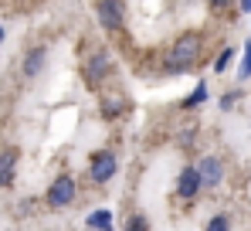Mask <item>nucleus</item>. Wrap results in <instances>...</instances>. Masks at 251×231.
Masks as SVG:
<instances>
[{
  "label": "nucleus",
  "mask_w": 251,
  "mask_h": 231,
  "mask_svg": "<svg viewBox=\"0 0 251 231\" xmlns=\"http://www.w3.org/2000/svg\"><path fill=\"white\" fill-rule=\"evenodd\" d=\"M238 7H241L245 14H251V0H238Z\"/></svg>",
  "instance_id": "obj_18"
},
{
  "label": "nucleus",
  "mask_w": 251,
  "mask_h": 231,
  "mask_svg": "<svg viewBox=\"0 0 251 231\" xmlns=\"http://www.w3.org/2000/svg\"><path fill=\"white\" fill-rule=\"evenodd\" d=\"M126 106H129V102H126L123 92H105V95H102V116H109V119H112V116H123Z\"/></svg>",
  "instance_id": "obj_10"
},
{
  "label": "nucleus",
  "mask_w": 251,
  "mask_h": 231,
  "mask_svg": "<svg viewBox=\"0 0 251 231\" xmlns=\"http://www.w3.org/2000/svg\"><path fill=\"white\" fill-rule=\"evenodd\" d=\"M88 228L92 231H112V214L109 211H92L88 214Z\"/></svg>",
  "instance_id": "obj_11"
},
{
  "label": "nucleus",
  "mask_w": 251,
  "mask_h": 231,
  "mask_svg": "<svg viewBox=\"0 0 251 231\" xmlns=\"http://www.w3.org/2000/svg\"><path fill=\"white\" fill-rule=\"evenodd\" d=\"M95 17L105 31H123L126 28V7L123 0H99L95 3Z\"/></svg>",
  "instance_id": "obj_5"
},
{
  "label": "nucleus",
  "mask_w": 251,
  "mask_h": 231,
  "mask_svg": "<svg viewBox=\"0 0 251 231\" xmlns=\"http://www.w3.org/2000/svg\"><path fill=\"white\" fill-rule=\"evenodd\" d=\"M126 231H150V221H146V214H132V218L126 221Z\"/></svg>",
  "instance_id": "obj_13"
},
{
  "label": "nucleus",
  "mask_w": 251,
  "mask_h": 231,
  "mask_svg": "<svg viewBox=\"0 0 251 231\" xmlns=\"http://www.w3.org/2000/svg\"><path fill=\"white\" fill-rule=\"evenodd\" d=\"M3 38H7V31H3V24H0V41H3Z\"/></svg>",
  "instance_id": "obj_19"
},
{
  "label": "nucleus",
  "mask_w": 251,
  "mask_h": 231,
  "mask_svg": "<svg viewBox=\"0 0 251 231\" xmlns=\"http://www.w3.org/2000/svg\"><path fill=\"white\" fill-rule=\"evenodd\" d=\"M44 58H48V51H44L41 44H38V48H31V51L24 55V65H21V68H24V75H27V78L41 75V68H44Z\"/></svg>",
  "instance_id": "obj_9"
},
{
  "label": "nucleus",
  "mask_w": 251,
  "mask_h": 231,
  "mask_svg": "<svg viewBox=\"0 0 251 231\" xmlns=\"http://www.w3.org/2000/svg\"><path fill=\"white\" fill-rule=\"evenodd\" d=\"M116 170H119V163H116L112 150H95L88 156V180L92 184H109L116 177Z\"/></svg>",
  "instance_id": "obj_4"
},
{
  "label": "nucleus",
  "mask_w": 251,
  "mask_h": 231,
  "mask_svg": "<svg viewBox=\"0 0 251 231\" xmlns=\"http://www.w3.org/2000/svg\"><path fill=\"white\" fill-rule=\"evenodd\" d=\"M201 51H204V38L197 34V31H183L180 38L170 44L167 51V75H180V72H190L194 65H197V58H201Z\"/></svg>",
  "instance_id": "obj_1"
},
{
  "label": "nucleus",
  "mask_w": 251,
  "mask_h": 231,
  "mask_svg": "<svg viewBox=\"0 0 251 231\" xmlns=\"http://www.w3.org/2000/svg\"><path fill=\"white\" fill-rule=\"evenodd\" d=\"M14 177H17V150L7 146V150H0V187H10Z\"/></svg>",
  "instance_id": "obj_8"
},
{
  "label": "nucleus",
  "mask_w": 251,
  "mask_h": 231,
  "mask_svg": "<svg viewBox=\"0 0 251 231\" xmlns=\"http://www.w3.org/2000/svg\"><path fill=\"white\" fill-rule=\"evenodd\" d=\"M210 7H214V10H224V7H231V3H234V0H207Z\"/></svg>",
  "instance_id": "obj_17"
},
{
  "label": "nucleus",
  "mask_w": 251,
  "mask_h": 231,
  "mask_svg": "<svg viewBox=\"0 0 251 231\" xmlns=\"http://www.w3.org/2000/svg\"><path fill=\"white\" fill-rule=\"evenodd\" d=\"M204 95H207V88L201 85V88H197V92H194V95L187 99V106H197V102H204Z\"/></svg>",
  "instance_id": "obj_16"
},
{
  "label": "nucleus",
  "mask_w": 251,
  "mask_h": 231,
  "mask_svg": "<svg viewBox=\"0 0 251 231\" xmlns=\"http://www.w3.org/2000/svg\"><path fill=\"white\" fill-rule=\"evenodd\" d=\"M207 231H231V218L227 214H214L207 221Z\"/></svg>",
  "instance_id": "obj_12"
},
{
  "label": "nucleus",
  "mask_w": 251,
  "mask_h": 231,
  "mask_svg": "<svg viewBox=\"0 0 251 231\" xmlns=\"http://www.w3.org/2000/svg\"><path fill=\"white\" fill-rule=\"evenodd\" d=\"M197 177H201V187H217L224 180V163L217 156H204L197 163Z\"/></svg>",
  "instance_id": "obj_6"
},
{
  "label": "nucleus",
  "mask_w": 251,
  "mask_h": 231,
  "mask_svg": "<svg viewBox=\"0 0 251 231\" xmlns=\"http://www.w3.org/2000/svg\"><path fill=\"white\" fill-rule=\"evenodd\" d=\"M238 75L248 78L251 75V44H245V58H241V68H238Z\"/></svg>",
  "instance_id": "obj_15"
},
{
  "label": "nucleus",
  "mask_w": 251,
  "mask_h": 231,
  "mask_svg": "<svg viewBox=\"0 0 251 231\" xmlns=\"http://www.w3.org/2000/svg\"><path fill=\"white\" fill-rule=\"evenodd\" d=\"M112 75V55L105 51V48H99V51H92V55H85L82 61V78L88 88H102V82Z\"/></svg>",
  "instance_id": "obj_2"
},
{
  "label": "nucleus",
  "mask_w": 251,
  "mask_h": 231,
  "mask_svg": "<svg viewBox=\"0 0 251 231\" xmlns=\"http://www.w3.org/2000/svg\"><path fill=\"white\" fill-rule=\"evenodd\" d=\"M75 197H78V184H75V177H72V173H58V177L51 180L48 194H44L48 207H54V211L72 207V204H75Z\"/></svg>",
  "instance_id": "obj_3"
},
{
  "label": "nucleus",
  "mask_w": 251,
  "mask_h": 231,
  "mask_svg": "<svg viewBox=\"0 0 251 231\" xmlns=\"http://www.w3.org/2000/svg\"><path fill=\"white\" fill-rule=\"evenodd\" d=\"M231 58H234V51H231V48H224V51L217 55V61H214V72H224V68L231 65Z\"/></svg>",
  "instance_id": "obj_14"
},
{
  "label": "nucleus",
  "mask_w": 251,
  "mask_h": 231,
  "mask_svg": "<svg viewBox=\"0 0 251 231\" xmlns=\"http://www.w3.org/2000/svg\"><path fill=\"white\" fill-rule=\"evenodd\" d=\"M201 191H204V187H201L197 167H183V170H180V177H176V194H180L183 201H194Z\"/></svg>",
  "instance_id": "obj_7"
},
{
  "label": "nucleus",
  "mask_w": 251,
  "mask_h": 231,
  "mask_svg": "<svg viewBox=\"0 0 251 231\" xmlns=\"http://www.w3.org/2000/svg\"><path fill=\"white\" fill-rule=\"evenodd\" d=\"M85 231H92V228H85Z\"/></svg>",
  "instance_id": "obj_20"
}]
</instances>
